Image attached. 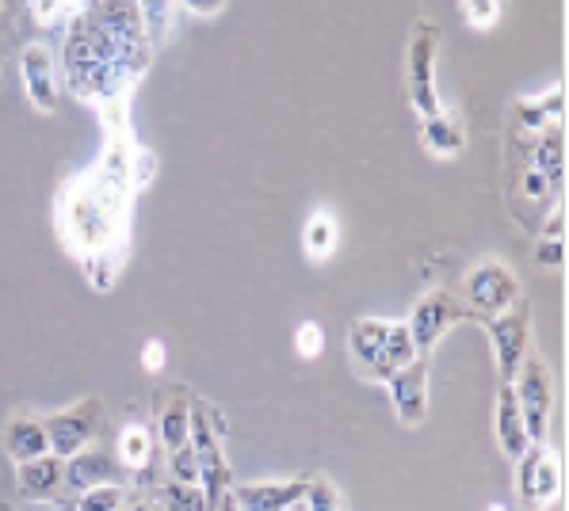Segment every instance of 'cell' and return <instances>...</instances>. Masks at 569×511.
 I'll use <instances>...</instances> for the list:
<instances>
[{
	"mask_svg": "<svg viewBox=\"0 0 569 511\" xmlns=\"http://www.w3.org/2000/svg\"><path fill=\"white\" fill-rule=\"evenodd\" d=\"M0 439H4V454L12 458L16 465L31 462V458L50 454L47 424H42L39 417H31V412H16V417H8V424H4V431H0Z\"/></svg>",
	"mask_w": 569,
	"mask_h": 511,
	"instance_id": "cell-16",
	"label": "cell"
},
{
	"mask_svg": "<svg viewBox=\"0 0 569 511\" xmlns=\"http://www.w3.org/2000/svg\"><path fill=\"white\" fill-rule=\"evenodd\" d=\"M127 511H153V504H146V500H134V504H130L127 500Z\"/></svg>",
	"mask_w": 569,
	"mask_h": 511,
	"instance_id": "cell-37",
	"label": "cell"
},
{
	"mask_svg": "<svg viewBox=\"0 0 569 511\" xmlns=\"http://www.w3.org/2000/svg\"><path fill=\"white\" fill-rule=\"evenodd\" d=\"M161 508L164 511H210L199 484H180V481H169V478H164V484H161Z\"/></svg>",
	"mask_w": 569,
	"mask_h": 511,
	"instance_id": "cell-27",
	"label": "cell"
},
{
	"mask_svg": "<svg viewBox=\"0 0 569 511\" xmlns=\"http://www.w3.org/2000/svg\"><path fill=\"white\" fill-rule=\"evenodd\" d=\"M462 16H467L470 28L489 31L501 20V0H462Z\"/></svg>",
	"mask_w": 569,
	"mask_h": 511,
	"instance_id": "cell-30",
	"label": "cell"
},
{
	"mask_svg": "<svg viewBox=\"0 0 569 511\" xmlns=\"http://www.w3.org/2000/svg\"><path fill=\"white\" fill-rule=\"evenodd\" d=\"M233 497H238L241 511H291L302 504L306 497V478L295 481H249L233 484Z\"/></svg>",
	"mask_w": 569,
	"mask_h": 511,
	"instance_id": "cell-15",
	"label": "cell"
},
{
	"mask_svg": "<svg viewBox=\"0 0 569 511\" xmlns=\"http://www.w3.org/2000/svg\"><path fill=\"white\" fill-rule=\"evenodd\" d=\"M84 0H31V12L39 28H69L73 16H81Z\"/></svg>",
	"mask_w": 569,
	"mask_h": 511,
	"instance_id": "cell-25",
	"label": "cell"
},
{
	"mask_svg": "<svg viewBox=\"0 0 569 511\" xmlns=\"http://www.w3.org/2000/svg\"><path fill=\"white\" fill-rule=\"evenodd\" d=\"M348 359L356 374L367 382H390L406 363L417 359L413 337L406 321H379V317H360L348 324Z\"/></svg>",
	"mask_w": 569,
	"mask_h": 511,
	"instance_id": "cell-3",
	"label": "cell"
},
{
	"mask_svg": "<svg viewBox=\"0 0 569 511\" xmlns=\"http://www.w3.org/2000/svg\"><path fill=\"white\" fill-rule=\"evenodd\" d=\"M302 249L310 263H329L340 249V222L332 210H313L302 226Z\"/></svg>",
	"mask_w": 569,
	"mask_h": 511,
	"instance_id": "cell-23",
	"label": "cell"
},
{
	"mask_svg": "<svg viewBox=\"0 0 569 511\" xmlns=\"http://www.w3.org/2000/svg\"><path fill=\"white\" fill-rule=\"evenodd\" d=\"M302 504H306V511H348L340 489L326 478V473H310V478H306Z\"/></svg>",
	"mask_w": 569,
	"mask_h": 511,
	"instance_id": "cell-26",
	"label": "cell"
},
{
	"mask_svg": "<svg viewBox=\"0 0 569 511\" xmlns=\"http://www.w3.org/2000/svg\"><path fill=\"white\" fill-rule=\"evenodd\" d=\"M489 332V343H493V363H497V378L501 382H512L516 370H520L523 355H528V340H531V305L528 298L505 310L501 317H489L481 321Z\"/></svg>",
	"mask_w": 569,
	"mask_h": 511,
	"instance_id": "cell-11",
	"label": "cell"
},
{
	"mask_svg": "<svg viewBox=\"0 0 569 511\" xmlns=\"http://www.w3.org/2000/svg\"><path fill=\"white\" fill-rule=\"evenodd\" d=\"M0 4H8V8H16V4H20V0H0Z\"/></svg>",
	"mask_w": 569,
	"mask_h": 511,
	"instance_id": "cell-39",
	"label": "cell"
},
{
	"mask_svg": "<svg viewBox=\"0 0 569 511\" xmlns=\"http://www.w3.org/2000/svg\"><path fill=\"white\" fill-rule=\"evenodd\" d=\"M164 359H169V351H164V343L153 337V340L142 348V370H150V374H161V370H164Z\"/></svg>",
	"mask_w": 569,
	"mask_h": 511,
	"instance_id": "cell-34",
	"label": "cell"
},
{
	"mask_svg": "<svg viewBox=\"0 0 569 511\" xmlns=\"http://www.w3.org/2000/svg\"><path fill=\"white\" fill-rule=\"evenodd\" d=\"M528 169H539L550 180L555 196L562 191V122H550L539 134H531V157Z\"/></svg>",
	"mask_w": 569,
	"mask_h": 511,
	"instance_id": "cell-22",
	"label": "cell"
},
{
	"mask_svg": "<svg viewBox=\"0 0 569 511\" xmlns=\"http://www.w3.org/2000/svg\"><path fill=\"white\" fill-rule=\"evenodd\" d=\"M66 484L73 492L96 489V484H119V458L100 451H81L66 458Z\"/></svg>",
	"mask_w": 569,
	"mask_h": 511,
	"instance_id": "cell-19",
	"label": "cell"
},
{
	"mask_svg": "<svg viewBox=\"0 0 569 511\" xmlns=\"http://www.w3.org/2000/svg\"><path fill=\"white\" fill-rule=\"evenodd\" d=\"M130 188L108 180L100 169L73 176L58 199V233L84 263L96 290H111L127 260Z\"/></svg>",
	"mask_w": 569,
	"mask_h": 511,
	"instance_id": "cell-2",
	"label": "cell"
},
{
	"mask_svg": "<svg viewBox=\"0 0 569 511\" xmlns=\"http://www.w3.org/2000/svg\"><path fill=\"white\" fill-rule=\"evenodd\" d=\"M536 263H542V268H562V237H539Z\"/></svg>",
	"mask_w": 569,
	"mask_h": 511,
	"instance_id": "cell-32",
	"label": "cell"
},
{
	"mask_svg": "<svg viewBox=\"0 0 569 511\" xmlns=\"http://www.w3.org/2000/svg\"><path fill=\"white\" fill-rule=\"evenodd\" d=\"M493 428H497V447H501V454L509 458V462H516V458L531 447L528 428H523V417H520V404H516V393H512V382H501V390H497Z\"/></svg>",
	"mask_w": 569,
	"mask_h": 511,
	"instance_id": "cell-17",
	"label": "cell"
},
{
	"mask_svg": "<svg viewBox=\"0 0 569 511\" xmlns=\"http://www.w3.org/2000/svg\"><path fill=\"white\" fill-rule=\"evenodd\" d=\"M188 443L199 458V489H203L207 508H210L233 484V473H230V462H226V420H222V412H218L210 401L196 398V393H191Z\"/></svg>",
	"mask_w": 569,
	"mask_h": 511,
	"instance_id": "cell-4",
	"label": "cell"
},
{
	"mask_svg": "<svg viewBox=\"0 0 569 511\" xmlns=\"http://www.w3.org/2000/svg\"><path fill=\"white\" fill-rule=\"evenodd\" d=\"M420 142L432 157H440V161H451V157H462L467 153V127H462V119L455 111H436L425 119V127H420Z\"/></svg>",
	"mask_w": 569,
	"mask_h": 511,
	"instance_id": "cell-18",
	"label": "cell"
},
{
	"mask_svg": "<svg viewBox=\"0 0 569 511\" xmlns=\"http://www.w3.org/2000/svg\"><path fill=\"white\" fill-rule=\"evenodd\" d=\"M42 424H47L50 454L73 458V454L89 451L92 439L100 435V428H103V401L100 398H84V401L69 404V409L54 412V417H47Z\"/></svg>",
	"mask_w": 569,
	"mask_h": 511,
	"instance_id": "cell-10",
	"label": "cell"
},
{
	"mask_svg": "<svg viewBox=\"0 0 569 511\" xmlns=\"http://www.w3.org/2000/svg\"><path fill=\"white\" fill-rule=\"evenodd\" d=\"M550 122H562V84H550L547 96H536V100L512 103V127L520 134H539Z\"/></svg>",
	"mask_w": 569,
	"mask_h": 511,
	"instance_id": "cell-21",
	"label": "cell"
},
{
	"mask_svg": "<svg viewBox=\"0 0 569 511\" xmlns=\"http://www.w3.org/2000/svg\"><path fill=\"white\" fill-rule=\"evenodd\" d=\"M58 489H66V458L42 454L20 465V492L28 500H47L58 497Z\"/></svg>",
	"mask_w": 569,
	"mask_h": 511,
	"instance_id": "cell-20",
	"label": "cell"
},
{
	"mask_svg": "<svg viewBox=\"0 0 569 511\" xmlns=\"http://www.w3.org/2000/svg\"><path fill=\"white\" fill-rule=\"evenodd\" d=\"M562 492V462L547 443H531L516 458V497L523 511H547Z\"/></svg>",
	"mask_w": 569,
	"mask_h": 511,
	"instance_id": "cell-8",
	"label": "cell"
},
{
	"mask_svg": "<svg viewBox=\"0 0 569 511\" xmlns=\"http://www.w3.org/2000/svg\"><path fill=\"white\" fill-rule=\"evenodd\" d=\"M486 511H509V508H505V504H489Z\"/></svg>",
	"mask_w": 569,
	"mask_h": 511,
	"instance_id": "cell-38",
	"label": "cell"
},
{
	"mask_svg": "<svg viewBox=\"0 0 569 511\" xmlns=\"http://www.w3.org/2000/svg\"><path fill=\"white\" fill-rule=\"evenodd\" d=\"M164 478L169 481H180V484H199V458L196 451L180 447V451H169V462H164Z\"/></svg>",
	"mask_w": 569,
	"mask_h": 511,
	"instance_id": "cell-29",
	"label": "cell"
},
{
	"mask_svg": "<svg viewBox=\"0 0 569 511\" xmlns=\"http://www.w3.org/2000/svg\"><path fill=\"white\" fill-rule=\"evenodd\" d=\"M321 348H326V329H321L318 321H302L299 329H295V351H299L302 359H318Z\"/></svg>",
	"mask_w": 569,
	"mask_h": 511,
	"instance_id": "cell-31",
	"label": "cell"
},
{
	"mask_svg": "<svg viewBox=\"0 0 569 511\" xmlns=\"http://www.w3.org/2000/svg\"><path fill=\"white\" fill-rule=\"evenodd\" d=\"M77 511H127V489L122 484H96L77 492Z\"/></svg>",
	"mask_w": 569,
	"mask_h": 511,
	"instance_id": "cell-28",
	"label": "cell"
},
{
	"mask_svg": "<svg viewBox=\"0 0 569 511\" xmlns=\"http://www.w3.org/2000/svg\"><path fill=\"white\" fill-rule=\"evenodd\" d=\"M467 317H470V310H467V302H462L459 294H451V290H428V294L413 305V313H409V321H406L417 355H425V359L432 355L436 343L448 337L459 321H467Z\"/></svg>",
	"mask_w": 569,
	"mask_h": 511,
	"instance_id": "cell-9",
	"label": "cell"
},
{
	"mask_svg": "<svg viewBox=\"0 0 569 511\" xmlns=\"http://www.w3.org/2000/svg\"><path fill=\"white\" fill-rule=\"evenodd\" d=\"M191 431V390L188 385H161L157 390V439L164 454L188 447Z\"/></svg>",
	"mask_w": 569,
	"mask_h": 511,
	"instance_id": "cell-14",
	"label": "cell"
},
{
	"mask_svg": "<svg viewBox=\"0 0 569 511\" xmlns=\"http://www.w3.org/2000/svg\"><path fill=\"white\" fill-rule=\"evenodd\" d=\"M520 188H523V196L528 199H542V196H555V188H550V180L542 176L539 169H528L520 176Z\"/></svg>",
	"mask_w": 569,
	"mask_h": 511,
	"instance_id": "cell-33",
	"label": "cell"
},
{
	"mask_svg": "<svg viewBox=\"0 0 569 511\" xmlns=\"http://www.w3.org/2000/svg\"><path fill=\"white\" fill-rule=\"evenodd\" d=\"M523 298L520 275L501 260H481L462 275V302H467L470 317L489 321V317H501L505 310H512Z\"/></svg>",
	"mask_w": 569,
	"mask_h": 511,
	"instance_id": "cell-6",
	"label": "cell"
},
{
	"mask_svg": "<svg viewBox=\"0 0 569 511\" xmlns=\"http://www.w3.org/2000/svg\"><path fill=\"white\" fill-rule=\"evenodd\" d=\"M177 4L183 8V12L203 16V20H210V16L226 12V4H230V0H177Z\"/></svg>",
	"mask_w": 569,
	"mask_h": 511,
	"instance_id": "cell-35",
	"label": "cell"
},
{
	"mask_svg": "<svg viewBox=\"0 0 569 511\" xmlns=\"http://www.w3.org/2000/svg\"><path fill=\"white\" fill-rule=\"evenodd\" d=\"M20 77H23V92L34 103V111L50 114L58 108V58L47 42H28L20 54Z\"/></svg>",
	"mask_w": 569,
	"mask_h": 511,
	"instance_id": "cell-12",
	"label": "cell"
},
{
	"mask_svg": "<svg viewBox=\"0 0 569 511\" xmlns=\"http://www.w3.org/2000/svg\"><path fill=\"white\" fill-rule=\"evenodd\" d=\"M436 54H440V28L432 20H420L409 28V50H406V92L417 114L443 111L440 88H436Z\"/></svg>",
	"mask_w": 569,
	"mask_h": 511,
	"instance_id": "cell-5",
	"label": "cell"
},
{
	"mask_svg": "<svg viewBox=\"0 0 569 511\" xmlns=\"http://www.w3.org/2000/svg\"><path fill=\"white\" fill-rule=\"evenodd\" d=\"M116 458H119V465L127 473H142V470H150L153 465V431L150 424H142V420H130L127 428L119 431V447H116Z\"/></svg>",
	"mask_w": 569,
	"mask_h": 511,
	"instance_id": "cell-24",
	"label": "cell"
},
{
	"mask_svg": "<svg viewBox=\"0 0 569 511\" xmlns=\"http://www.w3.org/2000/svg\"><path fill=\"white\" fill-rule=\"evenodd\" d=\"M150 61L153 34L142 0H84L81 16L66 28L58 73L77 100L103 108L111 127L122 130L127 100Z\"/></svg>",
	"mask_w": 569,
	"mask_h": 511,
	"instance_id": "cell-1",
	"label": "cell"
},
{
	"mask_svg": "<svg viewBox=\"0 0 569 511\" xmlns=\"http://www.w3.org/2000/svg\"><path fill=\"white\" fill-rule=\"evenodd\" d=\"M390 398L401 428H420L428 420V359L417 355L398 374H390Z\"/></svg>",
	"mask_w": 569,
	"mask_h": 511,
	"instance_id": "cell-13",
	"label": "cell"
},
{
	"mask_svg": "<svg viewBox=\"0 0 569 511\" xmlns=\"http://www.w3.org/2000/svg\"><path fill=\"white\" fill-rule=\"evenodd\" d=\"M210 511H241V508H238V497H233V484L222 492V497L214 500V504H210Z\"/></svg>",
	"mask_w": 569,
	"mask_h": 511,
	"instance_id": "cell-36",
	"label": "cell"
},
{
	"mask_svg": "<svg viewBox=\"0 0 569 511\" xmlns=\"http://www.w3.org/2000/svg\"><path fill=\"white\" fill-rule=\"evenodd\" d=\"M512 393L516 404H520L523 428H528L531 443H547L550 431V412H555V378H550L547 363L539 355H523L520 370L512 378Z\"/></svg>",
	"mask_w": 569,
	"mask_h": 511,
	"instance_id": "cell-7",
	"label": "cell"
}]
</instances>
